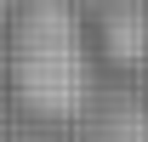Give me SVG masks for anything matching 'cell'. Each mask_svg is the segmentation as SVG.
<instances>
[{
  "instance_id": "6da1fadb",
  "label": "cell",
  "mask_w": 148,
  "mask_h": 142,
  "mask_svg": "<svg viewBox=\"0 0 148 142\" xmlns=\"http://www.w3.org/2000/svg\"><path fill=\"white\" fill-rule=\"evenodd\" d=\"M17 97L46 119H63L91 97V63L69 0H34L17 23Z\"/></svg>"
}]
</instances>
